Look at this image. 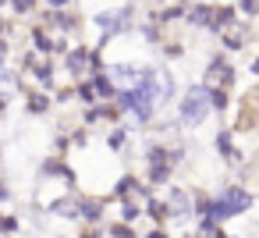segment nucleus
Segmentation results:
<instances>
[{
    "instance_id": "nucleus-1",
    "label": "nucleus",
    "mask_w": 259,
    "mask_h": 238,
    "mask_svg": "<svg viewBox=\"0 0 259 238\" xmlns=\"http://www.w3.org/2000/svg\"><path fill=\"white\" fill-rule=\"evenodd\" d=\"M248 206H252L248 188L231 185V188H224L213 203H206V220H209V224H217V220H227V217H234V213H245Z\"/></svg>"
},
{
    "instance_id": "nucleus-2",
    "label": "nucleus",
    "mask_w": 259,
    "mask_h": 238,
    "mask_svg": "<svg viewBox=\"0 0 259 238\" xmlns=\"http://www.w3.org/2000/svg\"><path fill=\"white\" fill-rule=\"evenodd\" d=\"M209 107H213V89L195 86V89H188L185 100H181V117H185L188 125H199V121L209 114Z\"/></svg>"
},
{
    "instance_id": "nucleus-3",
    "label": "nucleus",
    "mask_w": 259,
    "mask_h": 238,
    "mask_svg": "<svg viewBox=\"0 0 259 238\" xmlns=\"http://www.w3.org/2000/svg\"><path fill=\"white\" fill-rule=\"evenodd\" d=\"M206 82H209V86H220V89H224V86H231V82H234L231 64H227V61H220V57H217V61H209V75H206Z\"/></svg>"
},
{
    "instance_id": "nucleus-4",
    "label": "nucleus",
    "mask_w": 259,
    "mask_h": 238,
    "mask_svg": "<svg viewBox=\"0 0 259 238\" xmlns=\"http://www.w3.org/2000/svg\"><path fill=\"white\" fill-rule=\"evenodd\" d=\"M241 11L245 15H259V4H241Z\"/></svg>"
},
{
    "instance_id": "nucleus-5",
    "label": "nucleus",
    "mask_w": 259,
    "mask_h": 238,
    "mask_svg": "<svg viewBox=\"0 0 259 238\" xmlns=\"http://www.w3.org/2000/svg\"><path fill=\"white\" fill-rule=\"evenodd\" d=\"M252 71H255V75H259V57H255V61H252Z\"/></svg>"
}]
</instances>
